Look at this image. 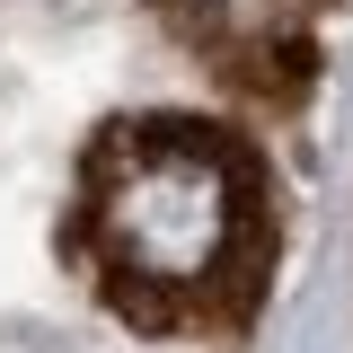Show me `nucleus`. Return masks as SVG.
Masks as SVG:
<instances>
[{"label":"nucleus","instance_id":"1","mask_svg":"<svg viewBox=\"0 0 353 353\" xmlns=\"http://www.w3.org/2000/svg\"><path fill=\"white\" fill-rule=\"evenodd\" d=\"M88 248L97 283L141 318L221 309L256 256V168L194 115L115 124L88 159Z\"/></svg>","mask_w":353,"mask_h":353}]
</instances>
